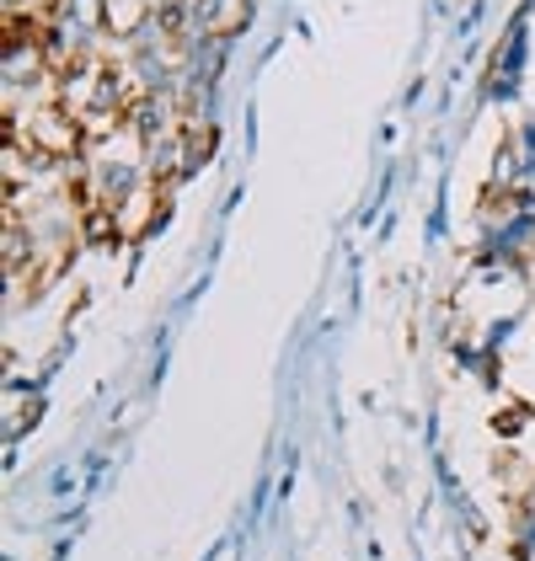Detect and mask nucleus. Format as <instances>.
<instances>
[{"instance_id":"f03ea898","label":"nucleus","mask_w":535,"mask_h":561,"mask_svg":"<svg viewBox=\"0 0 535 561\" xmlns=\"http://www.w3.org/2000/svg\"><path fill=\"white\" fill-rule=\"evenodd\" d=\"M102 187H107V198H124L134 187V161H107L102 167Z\"/></svg>"},{"instance_id":"f257e3e1","label":"nucleus","mask_w":535,"mask_h":561,"mask_svg":"<svg viewBox=\"0 0 535 561\" xmlns=\"http://www.w3.org/2000/svg\"><path fill=\"white\" fill-rule=\"evenodd\" d=\"M27 70H38V44L11 38V44H5V81L16 87V81H27Z\"/></svg>"}]
</instances>
